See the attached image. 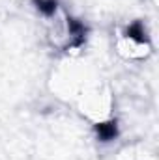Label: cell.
Masks as SVG:
<instances>
[{"mask_svg": "<svg viewBox=\"0 0 159 160\" xmlns=\"http://www.w3.org/2000/svg\"><path fill=\"white\" fill-rule=\"evenodd\" d=\"M114 50L122 60L139 63L146 62L152 54V39L148 34V28L142 21H133L125 26H122L114 34Z\"/></svg>", "mask_w": 159, "mask_h": 160, "instance_id": "obj_1", "label": "cell"}]
</instances>
